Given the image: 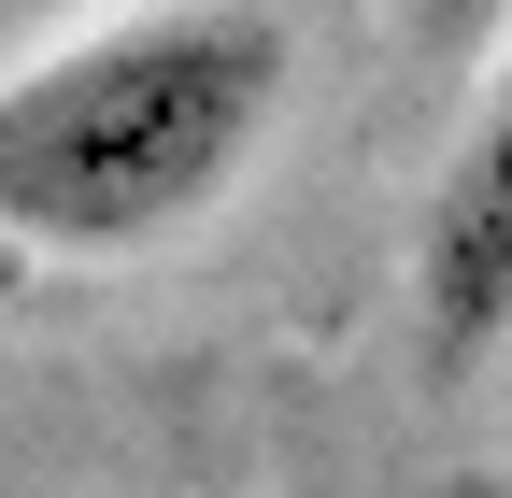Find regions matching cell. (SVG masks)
Returning a JSON list of instances; mask_svg holds the SVG:
<instances>
[{"label": "cell", "mask_w": 512, "mask_h": 498, "mask_svg": "<svg viewBox=\"0 0 512 498\" xmlns=\"http://www.w3.org/2000/svg\"><path fill=\"white\" fill-rule=\"evenodd\" d=\"M299 43L271 0H157L0 72V228L29 257H157L285 129Z\"/></svg>", "instance_id": "6da1fadb"}, {"label": "cell", "mask_w": 512, "mask_h": 498, "mask_svg": "<svg viewBox=\"0 0 512 498\" xmlns=\"http://www.w3.org/2000/svg\"><path fill=\"white\" fill-rule=\"evenodd\" d=\"M413 342L441 370H484L512 342V72L484 86V114L456 129V157L413 214Z\"/></svg>", "instance_id": "7a4b0ae2"}, {"label": "cell", "mask_w": 512, "mask_h": 498, "mask_svg": "<svg viewBox=\"0 0 512 498\" xmlns=\"http://www.w3.org/2000/svg\"><path fill=\"white\" fill-rule=\"evenodd\" d=\"M413 29H427V43H498L512 0H413Z\"/></svg>", "instance_id": "3957f363"}, {"label": "cell", "mask_w": 512, "mask_h": 498, "mask_svg": "<svg viewBox=\"0 0 512 498\" xmlns=\"http://www.w3.org/2000/svg\"><path fill=\"white\" fill-rule=\"evenodd\" d=\"M29 271H43V257H29L15 228H0V314H15V299H29Z\"/></svg>", "instance_id": "277c9868"}]
</instances>
